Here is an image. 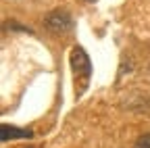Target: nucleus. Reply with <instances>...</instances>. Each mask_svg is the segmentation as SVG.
<instances>
[{
    "instance_id": "f03ea898",
    "label": "nucleus",
    "mask_w": 150,
    "mask_h": 148,
    "mask_svg": "<svg viewBox=\"0 0 150 148\" xmlns=\"http://www.w3.org/2000/svg\"><path fill=\"white\" fill-rule=\"evenodd\" d=\"M44 25H46L48 31L61 35V33H67L73 27V21H71V15L67 11H52L50 15H46Z\"/></svg>"
},
{
    "instance_id": "7ed1b4c3",
    "label": "nucleus",
    "mask_w": 150,
    "mask_h": 148,
    "mask_svg": "<svg viewBox=\"0 0 150 148\" xmlns=\"http://www.w3.org/2000/svg\"><path fill=\"white\" fill-rule=\"evenodd\" d=\"M33 134L29 129H19L15 125H0V140L8 142V140H17V138H31Z\"/></svg>"
},
{
    "instance_id": "f257e3e1",
    "label": "nucleus",
    "mask_w": 150,
    "mask_h": 148,
    "mask_svg": "<svg viewBox=\"0 0 150 148\" xmlns=\"http://www.w3.org/2000/svg\"><path fill=\"white\" fill-rule=\"evenodd\" d=\"M71 69L75 73V77H81L83 84H88V79L92 75V63H90V57L86 54V50L79 46H75L71 50Z\"/></svg>"
},
{
    "instance_id": "20e7f679",
    "label": "nucleus",
    "mask_w": 150,
    "mask_h": 148,
    "mask_svg": "<svg viewBox=\"0 0 150 148\" xmlns=\"http://www.w3.org/2000/svg\"><path fill=\"white\" fill-rule=\"evenodd\" d=\"M134 148H150V134H144V136H140Z\"/></svg>"
}]
</instances>
